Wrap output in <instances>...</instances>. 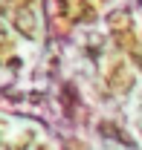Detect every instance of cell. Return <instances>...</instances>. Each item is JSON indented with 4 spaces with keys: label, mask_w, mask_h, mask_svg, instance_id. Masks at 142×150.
Listing matches in <instances>:
<instances>
[{
    "label": "cell",
    "mask_w": 142,
    "mask_h": 150,
    "mask_svg": "<svg viewBox=\"0 0 142 150\" xmlns=\"http://www.w3.org/2000/svg\"><path fill=\"white\" fill-rule=\"evenodd\" d=\"M15 26H18L26 38H35V15H32L29 9H20L18 15H15Z\"/></svg>",
    "instance_id": "1"
}]
</instances>
